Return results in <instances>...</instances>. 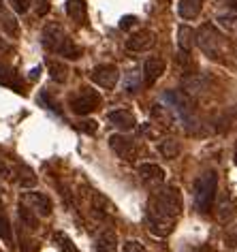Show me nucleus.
<instances>
[{"label":"nucleus","mask_w":237,"mask_h":252,"mask_svg":"<svg viewBox=\"0 0 237 252\" xmlns=\"http://www.w3.org/2000/svg\"><path fill=\"white\" fill-rule=\"evenodd\" d=\"M139 175L148 184H163L165 182V169L154 165V162H143V165H139Z\"/></svg>","instance_id":"13"},{"label":"nucleus","mask_w":237,"mask_h":252,"mask_svg":"<svg viewBox=\"0 0 237 252\" xmlns=\"http://www.w3.org/2000/svg\"><path fill=\"white\" fill-rule=\"evenodd\" d=\"M216 22L227 30H237V11L231 7H224L216 13Z\"/></svg>","instance_id":"20"},{"label":"nucleus","mask_w":237,"mask_h":252,"mask_svg":"<svg viewBox=\"0 0 237 252\" xmlns=\"http://www.w3.org/2000/svg\"><path fill=\"white\" fill-rule=\"evenodd\" d=\"M101 103H103L101 94L96 90H92V88H79L77 92L68 96V107L77 116H88V113L96 111L101 107Z\"/></svg>","instance_id":"5"},{"label":"nucleus","mask_w":237,"mask_h":252,"mask_svg":"<svg viewBox=\"0 0 237 252\" xmlns=\"http://www.w3.org/2000/svg\"><path fill=\"white\" fill-rule=\"evenodd\" d=\"M109 146L122 160H126V162H135L141 154V143L137 139H133V137H126V135H111Z\"/></svg>","instance_id":"6"},{"label":"nucleus","mask_w":237,"mask_h":252,"mask_svg":"<svg viewBox=\"0 0 237 252\" xmlns=\"http://www.w3.org/2000/svg\"><path fill=\"white\" fill-rule=\"evenodd\" d=\"M0 30H2L4 34H9V36H17V34H20V26H17V20L13 17V13H11V11L4 9L2 0H0Z\"/></svg>","instance_id":"14"},{"label":"nucleus","mask_w":237,"mask_h":252,"mask_svg":"<svg viewBox=\"0 0 237 252\" xmlns=\"http://www.w3.org/2000/svg\"><path fill=\"white\" fill-rule=\"evenodd\" d=\"M47 71H49V77H52L56 84H64V81L68 79V66L62 60L49 58L47 60Z\"/></svg>","instance_id":"17"},{"label":"nucleus","mask_w":237,"mask_h":252,"mask_svg":"<svg viewBox=\"0 0 237 252\" xmlns=\"http://www.w3.org/2000/svg\"><path fill=\"white\" fill-rule=\"evenodd\" d=\"M90 77L96 86L105 88V90H114L118 86V79H120V71H118V66H114V64H98L92 68Z\"/></svg>","instance_id":"8"},{"label":"nucleus","mask_w":237,"mask_h":252,"mask_svg":"<svg viewBox=\"0 0 237 252\" xmlns=\"http://www.w3.org/2000/svg\"><path fill=\"white\" fill-rule=\"evenodd\" d=\"M4 52H9V45L2 39H0V54H4Z\"/></svg>","instance_id":"35"},{"label":"nucleus","mask_w":237,"mask_h":252,"mask_svg":"<svg viewBox=\"0 0 237 252\" xmlns=\"http://www.w3.org/2000/svg\"><path fill=\"white\" fill-rule=\"evenodd\" d=\"M54 244H56V248H58L60 252H77V248H75V244L71 242V237L66 235V233H54Z\"/></svg>","instance_id":"24"},{"label":"nucleus","mask_w":237,"mask_h":252,"mask_svg":"<svg viewBox=\"0 0 237 252\" xmlns=\"http://www.w3.org/2000/svg\"><path fill=\"white\" fill-rule=\"evenodd\" d=\"M184 199L179 188L169 186L165 190H156L148 201V222L149 231L156 237L171 235L178 216L182 214Z\"/></svg>","instance_id":"1"},{"label":"nucleus","mask_w":237,"mask_h":252,"mask_svg":"<svg viewBox=\"0 0 237 252\" xmlns=\"http://www.w3.org/2000/svg\"><path fill=\"white\" fill-rule=\"evenodd\" d=\"M163 100L169 103V109L173 111V116H178L182 122H190L192 103L188 94H184L182 90H167L163 94Z\"/></svg>","instance_id":"7"},{"label":"nucleus","mask_w":237,"mask_h":252,"mask_svg":"<svg viewBox=\"0 0 237 252\" xmlns=\"http://www.w3.org/2000/svg\"><path fill=\"white\" fill-rule=\"evenodd\" d=\"M66 13L73 22L86 24V2L84 0H66Z\"/></svg>","instance_id":"19"},{"label":"nucleus","mask_w":237,"mask_h":252,"mask_svg":"<svg viewBox=\"0 0 237 252\" xmlns=\"http://www.w3.org/2000/svg\"><path fill=\"white\" fill-rule=\"evenodd\" d=\"M122 252H148V250H146V246H141L139 242H126Z\"/></svg>","instance_id":"31"},{"label":"nucleus","mask_w":237,"mask_h":252,"mask_svg":"<svg viewBox=\"0 0 237 252\" xmlns=\"http://www.w3.org/2000/svg\"><path fill=\"white\" fill-rule=\"evenodd\" d=\"M94 252H118V237L111 231H103L96 237L94 244Z\"/></svg>","instance_id":"16"},{"label":"nucleus","mask_w":237,"mask_h":252,"mask_svg":"<svg viewBox=\"0 0 237 252\" xmlns=\"http://www.w3.org/2000/svg\"><path fill=\"white\" fill-rule=\"evenodd\" d=\"M218 190V175L216 171H205L195 180L192 192H195V203L199 207V212H209L216 199Z\"/></svg>","instance_id":"3"},{"label":"nucleus","mask_w":237,"mask_h":252,"mask_svg":"<svg viewBox=\"0 0 237 252\" xmlns=\"http://www.w3.org/2000/svg\"><path fill=\"white\" fill-rule=\"evenodd\" d=\"M17 173H20V175H17V182H20V186H24V188H32V186H36V175H34V171H32L30 167L22 165Z\"/></svg>","instance_id":"25"},{"label":"nucleus","mask_w":237,"mask_h":252,"mask_svg":"<svg viewBox=\"0 0 237 252\" xmlns=\"http://www.w3.org/2000/svg\"><path fill=\"white\" fill-rule=\"evenodd\" d=\"M235 165H237V150H235Z\"/></svg>","instance_id":"38"},{"label":"nucleus","mask_w":237,"mask_h":252,"mask_svg":"<svg viewBox=\"0 0 237 252\" xmlns=\"http://www.w3.org/2000/svg\"><path fill=\"white\" fill-rule=\"evenodd\" d=\"M11 2V7H13L15 13H28V9H30V4H32V0H9Z\"/></svg>","instance_id":"29"},{"label":"nucleus","mask_w":237,"mask_h":252,"mask_svg":"<svg viewBox=\"0 0 237 252\" xmlns=\"http://www.w3.org/2000/svg\"><path fill=\"white\" fill-rule=\"evenodd\" d=\"M178 45L182 52H190L192 45H195V30L190 26H186V24H182L178 28Z\"/></svg>","instance_id":"21"},{"label":"nucleus","mask_w":237,"mask_h":252,"mask_svg":"<svg viewBox=\"0 0 237 252\" xmlns=\"http://www.w3.org/2000/svg\"><path fill=\"white\" fill-rule=\"evenodd\" d=\"M47 11H49V0H39V4H36V13L45 15Z\"/></svg>","instance_id":"33"},{"label":"nucleus","mask_w":237,"mask_h":252,"mask_svg":"<svg viewBox=\"0 0 237 252\" xmlns=\"http://www.w3.org/2000/svg\"><path fill=\"white\" fill-rule=\"evenodd\" d=\"M22 203L30 207L36 216H49L54 210V203H52V199L47 197V194H43V192H24L22 194Z\"/></svg>","instance_id":"9"},{"label":"nucleus","mask_w":237,"mask_h":252,"mask_svg":"<svg viewBox=\"0 0 237 252\" xmlns=\"http://www.w3.org/2000/svg\"><path fill=\"white\" fill-rule=\"evenodd\" d=\"M77 128H79V130H84V133H88V135H94V133H96V128H98V124L94 122V120H84V122H79V124H77Z\"/></svg>","instance_id":"30"},{"label":"nucleus","mask_w":237,"mask_h":252,"mask_svg":"<svg viewBox=\"0 0 237 252\" xmlns=\"http://www.w3.org/2000/svg\"><path fill=\"white\" fill-rule=\"evenodd\" d=\"M124 88H126L128 92H137L141 88V75L137 71H130L126 75V84H124Z\"/></svg>","instance_id":"27"},{"label":"nucleus","mask_w":237,"mask_h":252,"mask_svg":"<svg viewBox=\"0 0 237 252\" xmlns=\"http://www.w3.org/2000/svg\"><path fill=\"white\" fill-rule=\"evenodd\" d=\"M227 7H231V9L237 11V0H227Z\"/></svg>","instance_id":"36"},{"label":"nucleus","mask_w":237,"mask_h":252,"mask_svg":"<svg viewBox=\"0 0 237 252\" xmlns=\"http://www.w3.org/2000/svg\"><path fill=\"white\" fill-rule=\"evenodd\" d=\"M135 24V17L133 15H126V17H122V22H120V28H130Z\"/></svg>","instance_id":"34"},{"label":"nucleus","mask_w":237,"mask_h":252,"mask_svg":"<svg viewBox=\"0 0 237 252\" xmlns=\"http://www.w3.org/2000/svg\"><path fill=\"white\" fill-rule=\"evenodd\" d=\"M20 218H22V222L28 226V229H32V231H36L39 229V218H36V214L30 210V207H26V205H20Z\"/></svg>","instance_id":"26"},{"label":"nucleus","mask_w":237,"mask_h":252,"mask_svg":"<svg viewBox=\"0 0 237 252\" xmlns=\"http://www.w3.org/2000/svg\"><path fill=\"white\" fill-rule=\"evenodd\" d=\"M158 152L163 158L173 160L176 156H179V152H182V146H179V141H176V139H163L158 143Z\"/></svg>","instance_id":"22"},{"label":"nucleus","mask_w":237,"mask_h":252,"mask_svg":"<svg viewBox=\"0 0 237 252\" xmlns=\"http://www.w3.org/2000/svg\"><path fill=\"white\" fill-rule=\"evenodd\" d=\"M152 118L156 120V122L158 124H163V126H167V128H169V126L173 124V111L169 109V107H165V105H154L152 107Z\"/></svg>","instance_id":"23"},{"label":"nucleus","mask_w":237,"mask_h":252,"mask_svg":"<svg viewBox=\"0 0 237 252\" xmlns=\"http://www.w3.org/2000/svg\"><path fill=\"white\" fill-rule=\"evenodd\" d=\"M156 43V34L154 30H137L126 39V49L128 52H135V54H141V52H148V49H152Z\"/></svg>","instance_id":"10"},{"label":"nucleus","mask_w":237,"mask_h":252,"mask_svg":"<svg viewBox=\"0 0 237 252\" xmlns=\"http://www.w3.org/2000/svg\"><path fill=\"white\" fill-rule=\"evenodd\" d=\"M235 212H237V207H235V201L231 199V197H224L220 201V205H218V212H216V216L218 220H220L222 224H229L231 220L235 218Z\"/></svg>","instance_id":"18"},{"label":"nucleus","mask_w":237,"mask_h":252,"mask_svg":"<svg viewBox=\"0 0 237 252\" xmlns=\"http://www.w3.org/2000/svg\"><path fill=\"white\" fill-rule=\"evenodd\" d=\"M0 237H2L4 242H11V224L4 214H0Z\"/></svg>","instance_id":"28"},{"label":"nucleus","mask_w":237,"mask_h":252,"mask_svg":"<svg viewBox=\"0 0 237 252\" xmlns=\"http://www.w3.org/2000/svg\"><path fill=\"white\" fill-rule=\"evenodd\" d=\"M41 43L47 52H54V54H60L68 60H77L82 56V49H79L75 43L68 39V34L64 32V28L56 22H49L43 26V32H41Z\"/></svg>","instance_id":"2"},{"label":"nucleus","mask_w":237,"mask_h":252,"mask_svg":"<svg viewBox=\"0 0 237 252\" xmlns=\"http://www.w3.org/2000/svg\"><path fill=\"white\" fill-rule=\"evenodd\" d=\"M224 239H227V244L231 246V248H235L237 246V226H231V231L224 235Z\"/></svg>","instance_id":"32"},{"label":"nucleus","mask_w":237,"mask_h":252,"mask_svg":"<svg viewBox=\"0 0 237 252\" xmlns=\"http://www.w3.org/2000/svg\"><path fill=\"white\" fill-rule=\"evenodd\" d=\"M195 45L201 47V52L207 56V58L220 60L224 39H222V34L218 32L216 26H211V24H203L199 30H195Z\"/></svg>","instance_id":"4"},{"label":"nucleus","mask_w":237,"mask_h":252,"mask_svg":"<svg viewBox=\"0 0 237 252\" xmlns=\"http://www.w3.org/2000/svg\"><path fill=\"white\" fill-rule=\"evenodd\" d=\"M39 73H41V68H34V71H32V79L39 77Z\"/></svg>","instance_id":"37"},{"label":"nucleus","mask_w":237,"mask_h":252,"mask_svg":"<svg viewBox=\"0 0 237 252\" xmlns=\"http://www.w3.org/2000/svg\"><path fill=\"white\" fill-rule=\"evenodd\" d=\"M165 68H167V62L163 58H158V56H152V58H148L146 64H143V75H146V81L152 86L154 81H158L160 77H163Z\"/></svg>","instance_id":"12"},{"label":"nucleus","mask_w":237,"mask_h":252,"mask_svg":"<svg viewBox=\"0 0 237 252\" xmlns=\"http://www.w3.org/2000/svg\"><path fill=\"white\" fill-rule=\"evenodd\" d=\"M203 9V0H179L178 11L184 20H197Z\"/></svg>","instance_id":"15"},{"label":"nucleus","mask_w":237,"mask_h":252,"mask_svg":"<svg viewBox=\"0 0 237 252\" xmlns=\"http://www.w3.org/2000/svg\"><path fill=\"white\" fill-rule=\"evenodd\" d=\"M107 122L111 126H116V128H120L122 133H126V130H133L137 126V118L128 109H114L107 113Z\"/></svg>","instance_id":"11"}]
</instances>
